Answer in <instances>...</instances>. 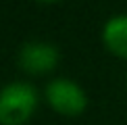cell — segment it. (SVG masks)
<instances>
[{
    "label": "cell",
    "mask_w": 127,
    "mask_h": 125,
    "mask_svg": "<svg viewBox=\"0 0 127 125\" xmlns=\"http://www.w3.org/2000/svg\"><path fill=\"white\" fill-rule=\"evenodd\" d=\"M48 104L61 115H79L88 106V94L77 81L69 77H52L44 88Z\"/></svg>",
    "instance_id": "7a4b0ae2"
},
{
    "label": "cell",
    "mask_w": 127,
    "mask_h": 125,
    "mask_svg": "<svg viewBox=\"0 0 127 125\" xmlns=\"http://www.w3.org/2000/svg\"><path fill=\"white\" fill-rule=\"evenodd\" d=\"M42 2H52V0H42Z\"/></svg>",
    "instance_id": "5b68a950"
},
{
    "label": "cell",
    "mask_w": 127,
    "mask_h": 125,
    "mask_svg": "<svg viewBox=\"0 0 127 125\" xmlns=\"http://www.w3.org/2000/svg\"><path fill=\"white\" fill-rule=\"evenodd\" d=\"M17 62L27 73H48L59 62V48L46 40H27L17 52Z\"/></svg>",
    "instance_id": "3957f363"
},
{
    "label": "cell",
    "mask_w": 127,
    "mask_h": 125,
    "mask_svg": "<svg viewBox=\"0 0 127 125\" xmlns=\"http://www.w3.org/2000/svg\"><path fill=\"white\" fill-rule=\"evenodd\" d=\"M38 106L33 83L15 79L0 88V125H23Z\"/></svg>",
    "instance_id": "6da1fadb"
},
{
    "label": "cell",
    "mask_w": 127,
    "mask_h": 125,
    "mask_svg": "<svg viewBox=\"0 0 127 125\" xmlns=\"http://www.w3.org/2000/svg\"><path fill=\"white\" fill-rule=\"evenodd\" d=\"M102 42L110 52L127 59V13H117L104 21Z\"/></svg>",
    "instance_id": "277c9868"
}]
</instances>
